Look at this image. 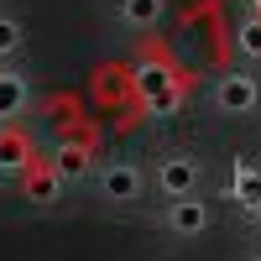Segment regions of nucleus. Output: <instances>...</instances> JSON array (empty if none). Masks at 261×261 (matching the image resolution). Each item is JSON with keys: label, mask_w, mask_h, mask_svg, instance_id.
Masks as SVG:
<instances>
[{"label": "nucleus", "mask_w": 261, "mask_h": 261, "mask_svg": "<svg viewBox=\"0 0 261 261\" xmlns=\"http://www.w3.org/2000/svg\"><path fill=\"white\" fill-rule=\"evenodd\" d=\"M99 193H105V204L125 209L146 193V172L136 162H110V167H99Z\"/></svg>", "instance_id": "1"}, {"label": "nucleus", "mask_w": 261, "mask_h": 261, "mask_svg": "<svg viewBox=\"0 0 261 261\" xmlns=\"http://www.w3.org/2000/svg\"><path fill=\"white\" fill-rule=\"evenodd\" d=\"M199 178H204V167H199V157H188V151H172V157H162V167H157V188L167 199L199 193Z\"/></svg>", "instance_id": "2"}, {"label": "nucleus", "mask_w": 261, "mask_h": 261, "mask_svg": "<svg viewBox=\"0 0 261 261\" xmlns=\"http://www.w3.org/2000/svg\"><path fill=\"white\" fill-rule=\"evenodd\" d=\"M214 105H220L225 115H251L261 105V84L251 73H225L220 84H214Z\"/></svg>", "instance_id": "3"}, {"label": "nucleus", "mask_w": 261, "mask_h": 261, "mask_svg": "<svg viewBox=\"0 0 261 261\" xmlns=\"http://www.w3.org/2000/svg\"><path fill=\"white\" fill-rule=\"evenodd\" d=\"M162 225L172 235H204L209 230V204L199 199V193H183V199H167V214Z\"/></svg>", "instance_id": "4"}, {"label": "nucleus", "mask_w": 261, "mask_h": 261, "mask_svg": "<svg viewBox=\"0 0 261 261\" xmlns=\"http://www.w3.org/2000/svg\"><path fill=\"white\" fill-rule=\"evenodd\" d=\"M27 105H32V84H27V73L6 68V73H0V120H16Z\"/></svg>", "instance_id": "5"}, {"label": "nucleus", "mask_w": 261, "mask_h": 261, "mask_svg": "<svg viewBox=\"0 0 261 261\" xmlns=\"http://www.w3.org/2000/svg\"><path fill=\"white\" fill-rule=\"evenodd\" d=\"M162 11H167V0H120V6H115L120 27H130V32L157 27V21H162Z\"/></svg>", "instance_id": "6"}, {"label": "nucleus", "mask_w": 261, "mask_h": 261, "mask_svg": "<svg viewBox=\"0 0 261 261\" xmlns=\"http://www.w3.org/2000/svg\"><path fill=\"white\" fill-rule=\"evenodd\" d=\"M235 199L246 209H261V167H235Z\"/></svg>", "instance_id": "7"}, {"label": "nucleus", "mask_w": 261, "mask_h": 261, "mask_svg": "<svg viewBox=\"0 0 261 261\" xmlns=\"http://www.w3.org/2000/svg\"><path fill=\"white\" fill-rule=\"evenodd\" d=\"M21 42H27V27H21L16 16H0V63L21 53Z\"/></svg>", "instance_id": "8"}, {"label": "nucleus", "mask_w": 261, "mask_h": 261, "mask_svg": "<svg viewBox=\"0 0 261 261\" xmlns=\"http://www.w3.org/2000/svg\"><path fill=\"white\" fill-rule=\"evenodd\" d=\"M84 162H89L84 146H63L58 151V178H84Z\"/></svg>", "instance_id": "9"}, {"label": "nucleus", "mask_w": 261, "mask_h": 261, "mask_svg": "<svg viewBox=\"0 0 261 261\" xmlns=\"http://www.w3.org/2000/svg\"><path fill=\"white\" fill-rule=\"evenodd\" d=\"M235 47L246 58H261V21H241V32H235Z\"/></svg>", "instance_id": "10"}, {"label": "nucleus", "mask_w": 261, "mask_h": 261, "mask_svg": "<svg viewBox=\"0 0 261 261\" xmlns=\"http://www.w3.org/2000/svg\"><path fill=\"white\" fill-rule=\"evenodd\" d=\"M251 261H261V251H256V256H251Z\"/></svg>", "instance_id": "11"}, {"label": "nucleus", "mask_w": 261, "mask_h": 261, "mask_svg": "<svg viewBox=\"0 0 261 261\" xmlns=\"http://www.w3.org/2000/svg\"><path fill=\"white\" fill-rule=\"evenodd\" d=\"M0 73H6V68H0Z\"/></svg>", "instance_id": "12"}, {"label": "nucleus", "mask_w": 261, "mask_h": 261, "mask_svg": "<svg viewBox=\"0 0 261 261\" xmlns=\"http://www.w3.org/2000/svg\"><path fill=\"white\" fill-rule=\"evenodd\" d=\"M256 214H261V209H256Z\"/></svg>", "instance_id": "13"}]
</instances>
